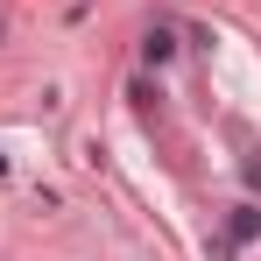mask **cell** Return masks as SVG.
<instances>
[{
    "instance_id": "1",
    "label": "cell",
    "mask_w": 261,
    "mask_h": 261,
    "mask_svg": "<svg viewBox=\"0 0 261 261\" xmlns=\"http://www.w3.org/2000/svg\"><path fill=\"white\" fill-rule=\"evenodd\" d=\"M170 49H176V43H170V29H148V49H141L148 64H170Z\"/></svg>"
}]
</instances>
